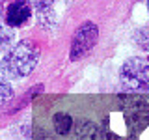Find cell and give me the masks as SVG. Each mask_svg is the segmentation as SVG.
<instances>
[{
    "instance_id": "2",
    "label": "cell",
    "mask_w": 149,
    "mask_h": 140,
    "mask_svg": "<svg viewBox=\"0 0 149 140\" xmlns=\"http://www.w3.org/2000/svg\"><path fill=\"white\" fill-rule=\"evenodd\" d=\"M121 84L129 90L149 92V62L142 58L125 60L119 69Z\"/></svg>"
},
{
    "instance_id": "10",
    "label": "cell",
    "mask_w": 149,
    "mask_h": 140,
    "mask_svg": "<svg viewBox=\"0 0 149 140\" xmlns=\"http://www.w3.org/2000/svg\"><path fill=\"white\" fill-rule=\"evenodd\" d=\"M147 11H149V0H147Z\"/></svg>"
},
{
    "instance_id": "6",
    "label": "cell",
    "mask_w": 149,
    "mask_h": 140,
    "mask_svg": "<svg viewBox=\"0 0 149 140\" xmlns=\"http://www.w3.org/2000/svg\"><path fill=\"white\" fill-rule=\"evenodd\" d=\"M52 123L58 134H67L73 127V118L69 114H65V112H58V114H54Z\"/></svg>"
},
{
    "instance_id": "8",
    "label": "cell",
    "mask_w": 149,
    "mask_h": 140,
    "mask_svg": "<svg viewBox=\"0 0 149 140\" xmlns=\"http://www.w3.org/2000/svg\"><path fill=\"white\" fill-rule=\"evenodd\" d=\"M13 97V88H11V84H9L8 78H4V77H0V108H2L4 105L9 101Z\"/></svg>"
},
{
    "instance_id": "5",
    "label": "cell",
    "mask_w": 149,
    "mask_h": 140,
    "mask_svg": "<svg viewBox=\"0 0 149 140\" xmlns=\"http://www.w3.org/2000/svg\"><path fill=\"white\" fill-rule=\"evenodd\" d=\"M125 112H127V116L129 118H132L136 123H140V121H143V120H147L149 118V106H147V103L146 101H142V99H129V101H125Z\"/></svg>"
},
{
    "instance_id": "11",
    "label": "cell",
    "mask_w": 149,
    "mask_h": 140,
    "mask_svg": "<svg viewBox=\"0 0 149 140\" xmlns=\"http://www.w3.org/2000/svg\"><path fill=\"white\" fill-rule=\"evenodd\" d=\"M147 62H149V56H147Z\"/></svg>"
},
{
    "instance_id": "4",
    "label": "cell",
    "mask_w": 149,
    "mask_h": 140,
    "mask_svg": "<svg viewBox=\"0 0 149 140\" xmlns=\"http://www.w3.org/2000/svg\"><path fill=\"white\" fill-rule=\"evenodd\" d=\"M32 4L30 0H9L4 4L2 19L4 24L9 28H21L26 26L32 19Z\"/></svg>"
},
{
    "instance_id": "1",
    "label": "cell",
    "mask_w": 149,
    "mask_h": 140,
    "mask_svg": "<svg viewBox=\"0 0 149 140\" xmlns=\"http://www.w3.org/2000/svg\"><path fill=\"white\" fill-rule=\"evenodd\" d=\"M39 47L32 41H19L0 60V75L8 80H19L34 73V69L39 64Z\"/></svg>"
},
{
    "instance_id": "9",
    "label": "cell",
    "mask_w": 149,
    "mask_h": 140,
    "mask_svg": "<svg viewBox=\"0 0 149 140\" xmlns=\"http://www.w3.org/2000/svg\"><path fill=\"white\" fill-rule=\"evenodd\" d=\"M132 41L140 49L149 50V28H140V30H136L132 34Z\"/></svg>"
},
{
    "instance_id": "7",
    "label": "cell",
    "mask_w": 149,
    "mask_h": 140,
    "mask_svg": "<svg viewBox=\"0 0 149 140\" xmlns=\"http://www.w3.org/2000/svg\"><path fill=\"white\" fill-rule=\"evenodd\" d=\"M13 28L6 26L4 22H0V50H8L9 45L13 43Z\"/></svg>"
},
{
    "instance_id": "3",
    "label": "cell",
    "mask_w": 149,
    "mask_h": 140,
    "mask_svg": "<svg viewBox=\"0 0 149 140\" xmlns=\"http://www.w3.org/2000/svg\"><path fill=\"white\" fill-rule=\"evenodd\" d=\"M97 39H99V28H97L95 22L88 21L80 24L77 28V32L73 34L71 39V49H69V58L73 62L77 60H82L93 47L97 45Z\"/></svg>"
}]
</instances>
